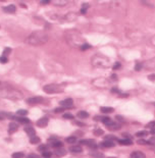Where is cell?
<instances>
[{"mask_svg": "<svg viewBox=\"0 0 155 158\" xmlns=\"http://www.w3.org/2000/svg\"><path fill=\"white\" fill-rule=\"evenodd\" d=\"M100 146H101V147H103V148H112V147H114V142H112V141H106V140H104L100 144Z\"/></svg>", "mask_w": 155, "mask_h": 158, "instance_id": "cell-15", "label": "cell"}, {"mask_svg": "<svg viewBox=\"0 0 155 158\" xmlns=\"http://www.w3.org/2000/svg\"><path fill=\"white\" fill-rule=\"evenodd\" d=\"M104 139L106 140V141H115L116 140V137H114V136H112V135H107V136H105L104 137Z\"/></svg>", "mask_w": 155, "mask_h": 158, "instance_id": "cell-32", "label": "cell"}, {"mask_svg": "<svg viewBox=\"0 0 155 158\" xmlns=\"http://www.w3.org/2000/svg\"><path fill=\"white\" fill-rule=\"evenodd\" d=\"M44 101V99L42 97H40V96H38V97H31V98H28L27 99V103L29 105H36V104H40L42 103Z\"/></svg>", "mask_w": 155, "mask_h": 158, "instance_id": "cell-7", "label": "cell"}, {"mask_svg": "<svg viewBox=\"0 0 155 158\" xmlns=\"http://www.w3.org/2000/svg\"><path fill=\"white\" fill-rule=\"evenodd\" d=\"M123 136H124V139H130V140H132V139H131V136H130V135H129L128 133H124V134H123Z\"/></svg>", "mask_w": 155, "mask_h": 158, "instance_id": "cell-48", "label": "cell"}, {"mask_svg": "<svg viewBox=\"0 0 155 158\" xmlns=\"http://www.w3.org/2000/svg\"><path fill=\"white\" fill-rule=\"evenodd\" d=\"M10 51H11V49H10V48H5V49H4V51H3V54L7 55V54L10 53Z\"/></svg>", "mask_w": 155, "mask_h": 158, "instance_id": "cell-46", "label": "cell"}, {"mask_svg": "<svg viewBox=\"0 0 155 158\" xmlns=\"http://www.w3.org/2000/svg\"><path fill=\"white\" fill-rule=\"evenodd\" d=\"M1 119H2V117H0V120H1Z\"/></svg>", "mask_w": 155, "mask_h": 158, "instance_id": "cell-56", "label": "cell"}, {"mask_svg": "<svg viewBox=\"0 0 155 158\" xmlns=\"http://www.w3.org/2000/svg\"><path fill=\"white\" fill-rule=\"evenodd\" d=\"M131 158H146V155L141 151H135L131 154Z\"/></svg>", "mask_w": 155, "mask_h": 158, "instance_id": "cell-16", "label": "cell"}, {"mask_svg": "<svg viewBox=\"0 0 155 158\" xmlns=\"http://www.w3.org/2000/svg\"><path fill=\"white\" fill-rule=\"evenodd\" d=\"M100 110H101L102 113H111V112L114 111V109L112 108V107H106V106L101 107Z\"/></svg>", "mask_w": 155, "mask_h": 158, "instance_id": "cell-22", "label": "cell"}, {"mask_svg": "<svg viewBox=\"0 0 155 158\" xmlns=\"http://www.w3.org/2000/svg\"><path fill=\"white\" fill-rule=\"evenodd\" d=\"M99 117H100V116H99ZM99 119H100L101 122L104 123L105 126L107 125V123H109V122L111 121V118H110V117H108V116H101V117L99 118Z\"/></svg>", "mask_w": 155, "mask_h": 158, "instance_id": "cell-24", "label": "cell"}, {"mask_svg": "<svg viewBox=\"0 0 155 158\" xmlns=\"http://www.w3.org/2000/svg\"><path fill=\"white\" fill-rule=\"evenodd\" d=\"M16 114L21 115V116H26L28 114V110H26V109H19L18 111H16Z\"/></svg>", "mask_w": 155, "mask_h": 158, "instance_id": "cell-28", "label": "cell"}, {"mask_svg": "<svg viewBox=\"0 0 155 158\" xmlns=\"http://www.w3.org/2000/svg\"><path fill=\"white\" fill-rule=\"evenodd\" d=\"M50 1H49V0H45V1H43V0H42V1H40V3H42V4H48Z\"/></svg>", "mask_w": 155, "mask_h": 158, "instance_id": "cell-52", "label": "cell"}, {"mask_svg": "<svg viewBox=\"0 0 155 158\" xmlns=\"http://www.w3.org/2000/svg\"><path fill=\"white\" fill-rule=\"evenodd\" d=\"M65 40L72 47H81L85 43L82 35L76 30H71L65 32Z\"/></svg>", "mask_w": 155, "mask_h": 158, "instance_id": "cell-3", "label": "cell"}, {"mask_svg": "<svg viewBox=\"0 0 155 158\" xmlns=\"http://www.w3.org/2000/svg\"><path fill=\"white\" fill-rule=\"evenodd\" d=\"M87 7H88V4H84L83 7H82V9H81V12L82 13H86V12H87Z\"/></svg>", "mask_w": 155, "mask_h": 158, "instance_id": "cell-41", "label": "cell"}, {"mask_svg": "<svg viewBox=\"0 0 155 158\" xmlns=\"http://www.w3.org/2000/svg\"><path fill=\"white\" fill-rule=\"evenodd\" d=\"M51 155H52V153H51V152H49V151H45V152H43V153H42V156L44 158H50Z\"/></svg>", "mask_w": 155, "mask_h": 158, "instance_id": "cell-34", "label": "cell"}, {"mask_svg": "<svg viewBox=\"0 0 155 158\" xmlns=\"http://www.w3.org/2000/svg\"><path fill=\"white\" fill-rule=\"evenodd\" d=\"M0 95L10 100H20L24 98V94L21 93V91L10 86H6V85L0 86Z\"/></svg>", "mask_w": 155, "mask_h": 158, "instance_id": "cell-2", "label": "cell"}, {"mask_svg": "<svg viewBox=\"0 0 155 158\" xmlns=\"http://www.w3.org/2000/svg\"><path fill=\"white\" fill-rule=\"evenodd\" d=\"M27 158H39V156L37 154H29Z\"/></svg>", "mask_w": 155, "mask_h": 158, "instance_id": "cell-47", "label": "cell"}, {"mask_svg": "<svg viewBox=\"0 0 155 158\" xmlns=\"http://www.w3.org/2000/svg\"><path fill=\"white\" fill-rule=\"evenodd\" d=\"M94 134H96V136H101V135L104 134V132H103L102 129H95Z\"/></svg>", "mask_w": 155, "mask_h": 158, "instance_id": "cell-40", "label": "cell"}, {"mask_svg": "<svg viewBox=\"0 0 155 158\" xmlns=\"http://www.w3.org/2000/svg\"><path fill=\"white\" fill-rule=\"evenodd\" d=\"M154 126H155V121H152V122H149V123H147V128H154Z\"/></svg>", "mask_w": 155, "mask_h": 158, "instance_id": "cell-44", "label": "cell"}, {"mask_svg": "<svg viewBox=\"0 0 155 158\" xmlns=\"http://www.w3.org/2000/svg\"><path fill=\"white\" fill-rule=\"evenodd\" d=\"M106 128L109 129V131H117V129L120 128V125H119V122L111 120L109 123H107L106 125Z\"/></svg>", "mask_w": 155, "mask_h": 158, "instance_id": "cell-11", "label": "cell"}, {"mask_svg": "<svg viewBox=\"0 0 155 158\" xmlns=\"http://www.w3.org/2000/svg\"><path fill=\"white\" fill-rule=\"evenodd\" d=\"M59 105L63 108H67V107H72L73 105V100L72 98H67L64 100H61L59 102Z\"/></svg>", "mask_w": 155, "mask_h": 158, "instance_id": "cell-8", "label": "cell"}, {"mask_svg": "<svg viewBox=\"0 0 155 158\" xmlns=\"http://www.w3.org/2000/svg\"><path fill=\"white\" fill-rule=\"evenodd\" d=\"M151 42H152V44H153L154 46H155V36H154V37L151 39Z\"/></svg>", "mask_w": 155, "mask_h": 158, "instance_id": "cell-53", "label": "cell"}, {"mask_svg": "<svg viewBox=\"0 0 155 158\" xmlns=\"http://www.w3.org/2000/svg\"><path fill=\"white\" fill-rule=\"evenodd\" d=\"M112 79L113 80H116V75H112Z\"/></svg>", "mask_w": 155, "mask_h": 158, "instance_id": "cell-55", "label": "cell"}, {"mask_svg": "<svg viewBox=\"0 0 155 158\" xmlns=\"http://www.w3.org/2000/svg\"><path fill=\"white\" fill-rule=\"evenodd\" d=\"M148 79L150 81H155V75H150V76L148 77Z\"/></svg>", "mask_w": 155, "mask_h": 158, "instance_id": "cell-49", "label": "cell"}, {"mask_svg": "<svg viewBox=\"0 0 155 158\" xmlns=\"http://www.w3.org/2000/svg\"><path fill=\"white\" fill-rule=\"evenodd\" d=\"M38 150L40 151V152H45V151H47V146H46L45 144H42V145H40L39 147H38Z\"/></svg>", "mask_w": 155, "mask_h": 158, "instance_id": "cell-31", "label": "cell"}, {"mask_svg": "<svg viewBox=\"0 0 155 158\" xmlns=\"http://www.w3.org/2000/svg\"><path fill=\"white\" fill-rule=\"evenodd\" d=\"M7 61H8V59L6 56H1V57H0V62L1 63H7Z\"/></svg>", "mask_w": 155, "mask_h": 158, "instance_id": "cell-39", "label": "cell"}, {"mask_svg": "<svg viewBox=\"0 0 155 158\" xmlns=\"http://www.w3.org/2000/svg\"><path fill=\"white\" fill-rule=\"evenodd\" d=\"M118 144L130 146V145H133V142H132V140H130V139H124V140H118Z\"/></svg>", "mask_w": 155, "mask_h": 158, "instance_id": "cell-23", "label": "cell"}, {"mask_svg": "<svg viewBox=\"0 0 155 158\" xmlns=\"http://www.w3.org/2000/svg\"><path fill=\"white\" fill-rule=\"evenodd\" d=\"M151 134H154V135H155V128H151Z\"/></svg>", "mask_w": 155, "mask_h": 158, "instance_id": "cell-54", "label": "cell"}, {"mask_svg": "<svg viewBox=\"0 0 155 158\" xmlns=\"http://www.w3.org/2000/svg\"><path fill=\"white\" fill-rule=\"evenodd\" d=\"M3 11L4 12H7V13H15L16 7L14 6V5L10 4V5H7V6L3 7Z\"/></svg>", "mask_w": 155, "mask_h": 158, "instance_id": "cell-13", "label": "cell"}, {"mask_svg": "<svg viewBox=\"0 0 155 158\" xmlns=\"http://www.w3.org/2000/svg\"><path fill=\"white\" fill-rule=\"evenodd\" d=\"M15 119L18 120L19 122H21V123H24V125H29V123H31V120L29 119V118H27V117H22V116L15 117Z\"/></svg>", "mask_w": 155, "mask_h": 158, "instance_id": "cell-20", "label": "cell"}, {"mask_svg": "<svg viewBox=\"0 0 155 158\" xmlns=\"http://www.w3.org/2000/svg\"><path fill=\"white\" fill-rule=\"evenodd\" d=\"M143 66H145L147 69H155V57L145 61L143 63Z\"/></svg>", "mask_w": 155, "mask_h": 158, "instance_id": "cell-10", "label": "cell"}, {"mask_svg": "<svg viewBox=\"0 0 155 158\" xmlns=\"http://www.w3.org/2000/svg\"><path fill=\"white\" fill-rule=\"evenodd\" d=\"M67 3L66 0H64V1H53V4L55 5H65Z\"/></svg>", "mask_w": 155, "mask_h": 158, "instance_id": "cell-36", "label": "cell"}, {"mask_svg": "<svg viewBox=\"0 0 155 158\" xmlns=\"http://www.w3.org/2000/svg\"><path fill=\"white\" fill-rule=\"evenodd\" d=\"M78 141L77 137H74V136H71V137H67L65 139V142H67L68 144H73V143H76Z\"/></svg>", "mask_w": 155, "mask_h": 158, "instance_id": "cell-25", "label": "cell"}, {"mask_svg": "<svg viewBox=\"0 0 155 158\" xmlns=\"http://www.w3.org/2000/svg\"><path fill=\"white\" fill-rule=\"evenodd\" d=\"M91 48V45H89L88 43H84L81 47H80V49L81 50H87V49H90Z\"/></svg>", "mask_w": 155, "mask_h": 158, "instance_id": "cell-33", "label": "cell"}, {"mask_svg": "<svg viewBox=\"0 0 155 158\" xmlns=\"http://www.w3.org/2000/svg\"><path fill=\"white\" fill-rule=\"evenodd\" d=\"M120 67H122V64H120L119 62H115V63H114V65L112 66V69H113L114 70H116V69H119Z\"/></svg>", "mask_w": 155, "mask_h": 158, "instance_id": "cell-37", "label": "cell"}, {"mask_svg": "<svg viewBox=\"0 0 155 158\" xmlns=\"http://www.w3.org/2000/svg\"><path fill=\"white\" fill-rule=\"evenodd\" d=\"M64 90V86L59 84H48L43 87V91L48 94H57L61 93Z\"/></svg>", "mask_w": 155, "mask_h": 158, "instance_id": "cell-5", "label": "cell"}, {"mask_svg": "<svg viewBox=\"0 0 155 158\" xmlns=\"http://www.w3.org/2000/svg\"><path fill=\"white\" fill-rule=\"evenodd\" d=\"M50 145L51 146H52V147L53 148H60V147H63V144H62V142H61V141H52V142H50Z\"/></svg>", "mask_w": 155, "mask_h": 158, "instance_id": "cell-19", "label": "cell"}, {"mask_svg": "<svg viewBox=\"0 0 155 158\" xmlns=\"http://www.w3.org/2000/svg\"><path fill=\"white\" fill-rule=\"evenodd\" d=\"M90 155L92 157H94V158H104V155H103L102 153H100V152H96V151L91 152Z\"/></svg>", "mask_w": 155, "mask_h": 158, "instance_id": "cell-26", "label": "cell"}, {"mask_svg": "<svg viewBox=\"0 0 155 158\" xmlns=\"http://www.w3.org/2000/svg\"><path fill=\"white\" fill-rule=\"evenodd\" d=\"M109 158H114V157H109Z\"/></svg>", "mask_w": 155, "mask_h": 158, "instance_id": "cell-57", "label": "cell"}, {"mask_svg": "<svg viewBox=\"0 0 155 158\" xmlns=\"http://www.w3.org/2000/svg\"><path fill=\"white\" fill-rule=\"evenodd\" d=\"M147 135H148V133H147L146 131H140V132H138V133L136 134V136L139 137V138H141V137H146Z\"/></svg>", "mask_w": 155, "mask_h": 158, "instance_id": "cell-29", "label": "cell"}, {"mask_svg": "<svg viewBox=\"0 0 155 158\" xmlns=\"http://www.w3.org/2000/svg\"><path fill=\"white\" fill-rule=\"evenodd\" d=\"M66 153H67V151L63 148V147H60V148H56V150L54 151V154L55 155H57V156H59V157H61V156H65L66 155Z\"/></svg>", "mask_w": 155, "mask_h": 158, "instance_id": "cell-14", "label": "cell"}, {"mask_svg": "<svg viewBox=\"0 0 155 158\" xmlns=\"http://www.w3.org/2000/svg\"><path fill=\"white\" fill-rule=\"evenodd\" d=\"M19 129V125L16 122H10L8 127V134H13Z\"/></svg>", "mask_w": 155, "mask_h": 158, "instance_id": "cell-12", "label": "cell"}, {"mask_svg": "<svg viewBox=\"0 0 155 158\" xmlns=\"http://www.w3.org/2000/svg\"><path fill=\"white\" fill-rule=\"evenodd\" d=\"M147 144H150V145L154 146L155 145V137H152V138L149 139V141H147Z\"/></svg>", "mask_w": 155, "mask_h": 158, "instance_id": "cell-38", "label": "cell"}, {"mask_svg": "<svg viewBox=\"0 0 155 158\" xmlns=\"http://www.w3.org/2000/svg\"><path fill=\"white\" fill-rule=\"evenodd\" d=\"M143 67V63H137L136 64V66H135V69L137 70V71H139Z\"/></svg>", "mask_w": 155, "mask_h": 158, "instance_id": "cell-42", "label": "cell"}, {"mask_svg": "<svg viewBox=\"0 0 155 158\" xmlns=\"http://www.w3.org/2000/svg\"><path fill=\"white\" fill-rule=\"evenodd\" d=\"M63 117L65 118V119H73V115L72 113H64Z\"/></svg>", "mask_w": 155, "mask_h": 158, "instance_id": "cell-35", "label": "cell"}, {"mask_svg": "<svg viewBox=\"0 0 155 158\" xmlns=\"http://www.w3.org/2000/svg\"><path fill=\"white\" fill-rule=\"evenodd\" d=\"M25 132L28 134V136L32 138L34 136H36V132H35V129H34L32 127H26L25 128Z\"/></svg>", "mask_w": 155, "mask_h": 158, "instance_id": "cell-17", "label": "cell"}, {"mask_svg": "<svg viewBox=\"0 0 155 158\" xmlns=\"http://www.w3.org/2000/svg\"><path fill=\"white\" fill-rule=\"evenodd\" d=\"M30 142H31L32 144H34V145H36V144H39L40 142H41V140H40V138H39V137H37V136H34V137L30 138Z\"/></svg>", "mask_w": 155, "mask_h": 158, "instance_id": "cell-27", "label": "cell"}, {"mask_svg": "<svg viewBox=\"0 0 155 158\" xmlns=\"http://www.w3.org/2000/svg\"><path fill=\"white\" fill-rule=\"evenodd\" d=\"M115 117H116V119H117V120H120V121H124V119L123 118V116H120V115H116Z\"/></svg>", "mask_w": 155, "mask_h": 158, "instance_id": "cell-50", "label": "cell"}, {"mask_svg": "<svg viewBox=\"0 0 155 158\" xmlns=\"http://www.w3.org/2000/svg\"><path fill=\"white\" fill-rule=\"evenodd\" d=\"M70 151L72 152V153H76V154H78V153H82V151H83V149H82V147L81 146H72V147L70 148Z\"/></svg>", "mask_w": 155, "mask_h": 158, "instance_id": "cell-18", "label": "cell"}, {"mask_svg": "<svg viewBox=\"0 0 155 158\" xmlns=\"http://www.w3.org/2000/svg\"><path fill=\"white\" fill-rule=\"evenodd\" d=\"M56 113H59V112H63L64 111V108L63 107H58V108H55V110H54Z\"/></svg>", "mask_w": 155, "mask_h": 158, "instance_id": "cell-43", "label": "cell"}, {"mask_svg": "<svg viewBox=\"0 0 155 158\" xmlns=\"http://www.w3.org/2000/svg\"><path fill=\"white\" fill-rule=\"evenodd\" d=\"M80 144L81 145H86V146H88L89 148L91 149H96L97 148V144L94 140H92V139H88V140H81L80 141Z\"/></svg>", "mask_w": 155, "mask_h": 158, "instance_id": "cell-6", "label": "cell"}, {"mask_svg": "<svg viewBox=\"0 0 155 158\" xmlns=\"http://www.w3.org/2000/svg\"><path fill=\"white\" fill-rule=\"evenodd\" d=\"M48 41V35L47 33L44 31H36L33 32L30 36H28L25 42L29 45H33V46H39V45H43L47 43Z\"/></svg>", "mask_w": 155, "mask_h": 158, "instance_id": "cell-1", "label": "cell"}, {"mask_svg": "<svg viewBox=\"0 0 155 158\" xmlns=\"http://www.w3.org/2000/svg\"><path fill=\"white\" fill-rule=\"evenodd\" d=\"M92 64L97 67H101V69H107L110 66V59L106 57L105 55L95 54L92 57Z\"/></svg>", "mask_w": 155, "mask_h": 158, "instance_id": "cell-4", "label": "cell"}, {"mask_svg": "<svg viewBox=\"0 0 155 158\" xmlns=\"http://www.w3.org/2000/svg\"><path fill=\"white\" fill-rule=\"evenodd\" d=\"M48 122H49V118H48L47 116H44V117H41V118H40V119L36 122V125H37V127H39V128H45V127H47Z\"/></svg>", "mask_w": 155, "mask_h": 158, "instance_id": "cell-9", "label": "cell"}, {"mask_svg": "<svg viewBox=\"0 0 155 158\" xmlns=\"http://www.w3.org/2000/svg\"><path fill=\"white\" fill-rule=\"evenodd\" d=\"M74 123H76V125H78V126H80V127H84L85 126V123L80 122V121H74Z\"/></svg>", "mask_w": 155, "mask_h": 158, "instance_id": "cell-51", "label": "cell"}, {"mask_svg": "<svg viewBox=\"0 0 155 158\" xmlns=\"http://www.w3.org/2000/svg\"><path fill=\"white\" fill-rule=\"evenodd\" d=\"M78 117L79 118H82V119H85V118H88L89 117V113L87 111H84V110H80L78 112Z\"/></svg>", "mask_w": 155, "mask_h": 158, "instance_id": "cell-21", "label": "cell"}, {"mask_svg": "<svg viewBox=\"0 0 155 158\" xmlns=\"http://www.w3.org/2000/svg\"><path fill=\"white\" fill-rule=\"evenodd\" d=\"M137 142L139 145H146L147 144V141H145V140H138Z\"/></svg>", "mask_w": 155, "mask_h": 158, "instance_id": "cell-45", "label": "cell"}, {"mask_svg": "<svg viewBox=\"0 0 155 158\" xmlns=\"http://www.w3.org/2000/svg\"><path fill=\"white\" fill-rule=\"evenodd\" d=\"M12 158H24V153L22 152H15L12 154Z\"/></svg>", "mask_w": 155, "mask_h": 158, "instance_id": "cell-30", "label": "cell"}]
</instances>
